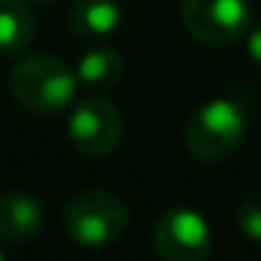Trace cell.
Listing matches in <instances>:
<instances>
[{
    "mask_svg": "<svg viewBox=\"0 0 261 261\" xmlns=\"http://www.w3.org/2000/svg\"><path fill=\"white\" fill-rule=\"evenodd\" d=\"M76 70L51 54L23 57L9 73L14 101L34 115H59L76 98Z\"/></svg>",
    "mask_w": 261,
    "mask_h": 261,
    "instance_id": "obj_1",
    "label": "cell"
},
{
    "mask_svg": "<svg viewBox=\"0 0 261 261\" xmlns=\"http://www.w3.org/2000/svg\"><path fill=\"white\" fill-rule=\"evenodd\" d=\"M244 132H247V115L242 104L233 98H214L197 113H191L182 129V141L191 158L202 163H216L242 146Z\"/></svg>",
    "mask_w": 261,
    "mask_h": 261,
    "instance_id": "obj_2",
    "label": "cell"
},
{
    "mask_svg": "<svg viewBox=\"0 0 261 261\" xmlns=\"http://www.w3.org/2000/svg\"><path fill=\"white\" fill-rule=\"evenodd\" d=\"M126 222L129 211L118 194L107 188H90L65 208L62 225L65 233L82 247H107L124 236Z\"/></svg>",
    "mask_w": 261,
    "mask_h": 261,
    "instance_id": "obj_3",
    "label": "cell"
},
{
    "mask_svg": "<svg viewBox=\"0 0 261 261\" xmlns=\"http://www.w3.org/2000/svg\"><path fill=\"white\" fill-rule=\"evenodd\" d=\"M182 25L208 48H227L253 25L247 0H182Z\"/></svg>",
    "mask_w": 261,
    "mask_h": 261,
    "instance_id": "obj_4",
    "label": "cell"
},
{
    "mask_svg": "<svg viewBox=\"0 0 261 261\" xmlns=\"http://www.w3.org/2000/svg\"><path fill=\"white\" fill-rule=\"evenodd\" d=\"M124 135V121L121 113L110 98L98 96H85L68 118V141L79 154L93 160H101L113 154Z\"/></svg>",
    "mask_w": 261,
    "mask_h": 261,
    "instance_id": "obj_5",
    "label": "cell"
},
{
    "mask_svg": "<svg viewBox=\"0 0 261 261\" xmlns=\"http://www.w3.org/2000/svg\"><path fill=\"white\" fill-rule=\"evenodd\" d=\"M154 253L163 261H208L214 239L202 214L194 208H169L152 230Z\"/></svg>",
    "mask_w": 261,
    "mask_h": 261,
    "instance_id": "obj_6",
    "label": "cell"
},
{
    "mask_svg": "<svg viewBox=\"0 0 261 261\" xmlns=\"http://www.w3.org/2000/svg\"><path fill=\"white\" fill-rule=\"evenodd\" d=\"M42 205L23 191H0V239L29 242L42 230Z\"/></svg>",
    "mask_w": 261,
    "mask_h": 261,
    "instance_id": "obj_7",
    "label": "cell"
},
{
    "mask_svg": "<svg viewBox=\"0 0 261 261\" xmlns=\"http://www.w3.org/2000/svg\"><path fill=\"white\" fill-rule=\"evenodd\" d=\"M124 20L115 0H76L68 12V29L79 40H104L115 34Z\"/></svg>",
    "mask_w": 261,
    "mask_h": 261,
    "instance_id": "obj_8",
    "label": "cell"
},
{
    "mask_svg": "<svg viewBox=\"0 0 261 261\" xmlns=\"http://www.w3.org/2000/svg\"><path fill=\"white\" fill-rule=\"evenodd\" d=\"M34 42V14L25 0H0V57H20Z\"/></svg>",
    "mask_w": 261,
    "mask_h": 261,
    "instance_id": "obj_9",
    "label": "cell"
},
{
    "mask_svg": "<svg viewBox=\"0 0 261 261\" xmlns=\"http://www.w3.org/2000/svg\"><path fill=\"white\" fill-rule=\"evenodd\" d=\"M124 76V62L113 48H90L76 65V79L90 93H107Z\"/></svg>",
    "mask_w": 261,
    "mask_h": 261,
    "instance_id": "obj_10",
    "label": "cell"
},
{
    "mask_svg": "<svg viewBox=\"0 0 261 261\" xmlns=\"http://www.w3.org/2000/svg\"><path fill=\"white\" fill-rule=\"evenodd\" d=\"M236 225L250 242L261 244V194H247L236 205Z\"/></svg>",
    "mask_w": 261,
    "mask_h": 261,
    "instance_id": "obj_11",
    "label": "cell"
},
{
    "mask_svg": "<svg viewBox=\"0 0 261 261\" xmlns=\"http://www.w3.org/2000/svg\"><path fill=\"white\" fill-rule=\"evenodd\" d=\"M247 54H250V59L261 68V23L250 25V31H247Z\"/></svg>",
    "mask_w": 261,
    "mask_h": 261,
    "instance_id": "obj_12",
    "label": "cell"
},
{
    "mask_svg": "<svg viewBox=\"0 0 261 261\" xmlns=\"http://www.w3.org/2000/svg\"><path fill=\"white\" fill-rule=\"evenodd\" d=\"M25 3H48V0H25Z\"/></svg>",
    "mask_w": 261,
    "mask_h": 261,
    "instance_id": "obj_13",
    "label": "cell"
},
{
    "mask_svg": "<svg viewBox=\"0 0 261 261\" xmlns=\"http://www.w3.org/2000/svg\"><path fill=\"white\" fill-rule=\"evenodd\" d=\"M0 261H6V255H3V250H0Z\"/></svg>",
    "mask_w": 261,
    "mask_h": 261,
    "instance_id": "obj_14",
    "label": "cell"
}]
</instances>
